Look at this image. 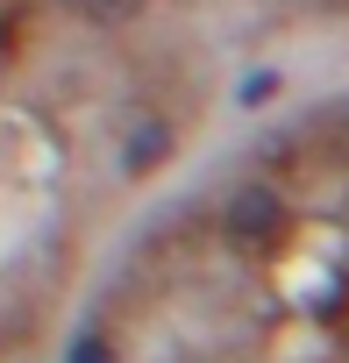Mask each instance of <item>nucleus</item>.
Listing matches in <instances>:
<instances>
[{"label": "nucleus", "mask_w": 349, "mask_h": 363, "mask_svg": "<svg viewBox=\"0 0 349 363\" xmlns=\"http://www.w3.org/2000/svg\"><path fill=\"white\" fill-rule=\"evenodd\" d=\"M271 221H278V193L271 186H243V200L228 207V228L236 235H264Z\"/></svg>", "instance_id": "f257e3e1"}, {"label": "nucleus", "mask_w": 349, "mask_h": 363, "mask_svg": "<svg viewBox=\"0 0 349 363\" xmlns=\"http://www.w3.org/2000/svg\"><path fill=\"white\" fill-rule=\"evenodd\" d=\"M164 150H171V128H164V121H143V128H135V143L121 150V164H128V178H143V171H157V164H164Z\"/></svg>", "instance_id": "f03ea898"}, {"label": "nucleus", "mask_w": 349, "mask_h": 363, "mask_svg": "<svg viewBox=\"0 0 349 363\" xmlns=\"http://www.w3.org/2000/svg\"><path fill=\"white\" fill-rule=\"evenodd\" d=\"M65 363H114V349H107V335H100V328H79Z\"/></svg>", "instance_id": "7ed1b4c3"}, {"label": "nucleus", "mask_w": 349, "mask_h": 363, "mask_svg": "<svg viewBox=\"0 0 349 363\" xmlns=\"http://www.w3.org/2000/svg\"><path fill=\"white\" fill-rule=\"evenodd\" d=\"M271 93H278V72H257L250 86H236V100H243V107H257V100H271Z\"/></svg>", "instance_id": "20e7f679"}, {"label": "nucleus", "mask_w": 349, "mask_h": 363, "mask_svg": "<svg viewBox=\"0 0 349 363\" xmlns=\"http://www.w3.org/2000/svg\"><path fill=\"white\" fill-rule=\"evenodd\" d=\"M86 8H93L100 22H121V15H135V8H143V0H86Z\"/></svg>", "instance_id": "39448f33"}]
</instances>
